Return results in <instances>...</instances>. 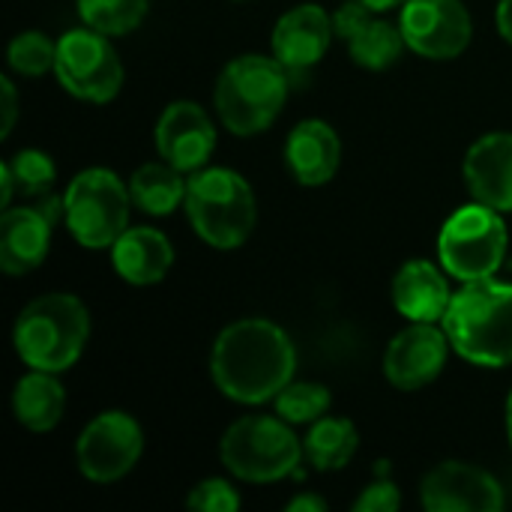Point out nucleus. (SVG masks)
<instances>
[{"label":"nucleus","instance_id":"nucleus-1","mask_svg":"<svg viewBox=\"0 0 512 512\" xmlns=\"http://www.w3.org/2000/svg\"><path fill=\"white\" fill-rule=\"evenodd\" d=\"M297 372L291 336L267 318L228 324L210 351V378L231 402L264 405L276 399Z\"/></svg>","mask_w":512,"mask_h":512},{"label":"nucleus","instance_id":"nucleus-2","mask_svg":"<svg viewBox=\"0 0 512 512\" xmlns=\"http://www.w3.org/2000/svg\"><path fill=\"white\" fill-rule=\"evenodd\" d=\"M453 351L483 369L512 366V285L492 279L465 282L444 315Z\"/></svg>","mask_w":512,"mask_h":512},{"label":"nucleus","instance_id":"nucleus-3","mask_svg":"<svg viewBox=\"0 0 512 512\" xmlns=\"http://www.w3.org/2000/svg\"><path fill=\"white\" fill-rule=\"evenodd\" d=\"M90 339V312L87 306L66 291L42 294L30 300L12 327V345L18 360L27 369L66 372L72 369Z\"/></svg>","mask_w":512,"mask_h":512},{"label":"nucleus","instance_id":"nucleus-4","mask_svg":"<svg viewBox=\"0 0 512 512\" xmlns=\"http://www.w3.org/2000/svg\"><path fill=\"white\" fill-rule=\"evenodd\" d=\"M288 99V69L276 57L240 54L216 78L213 105L222 126L240 138L267 132Z\"/></svg>","mask_w":512,"mask_h":512},{"label":"nucleus","instance_id":"nucleus-5","mask_svg":"<svg viewBox=\"0 0 512 512\" xmlns=\"http://www.w3.org/2000/svg\"><path fill=\"white\" fill-rule=\"evenodd\" d=\"M183 210L195 234L213 249H237L249 240L258 204L249 180L234 168H201L189 174Z\"/></svg>","mask_w":512,"mask_h":512},{"label":"nucleus","instance_id":"nucleus-6","mask_svg":"<svg viewBox=\"0 0 512 512\" xmlns=\"http://www.w3.org/2000/svg\"><path fill=\"white\" fill-rule=\"evenodd\" d=\"M219 459L231 477L243 483H279L291 477L303 459V441L279 414H249L231 423L219 441Z\"/></svg>","mask_w":512,"mask_h":512},{"label":"nucleus","instance_id":"nucleus-7","mask_svg":"<svg viewBox=\"0 0 512 512\" xmlns=\"http://www.w3.org/2000/svg\"><path fill=\"white\" fill-rule=\"evenodd\" d=\"M129 183L111 168H84L72 177L63 195V225L84 249H111L129 228L132 210Z\"/></svg>","mask_w":512,"mask_h":512},{"label":"nucleus","instance_id":"nucleus-8","mask_svg":"<svg viewBox=\"0 0 512 512\" xmlns=\"http://www.w3.org/2000/svg\"><path fill=\"white\" fill-rule=\"evenodd\" d=\"M507 258V225L498 210L474 201L459 207L438 234V261L459 282L492 279Z\"/></svg>","mask_w":512,"mask_h":512},{"label":"nucleus","instance_id":"nucleus-9","mask_svg":"<svg viewBox=\"0 0 512 512\" xmlns=\"http://www.w3.org/2000/svg\"><path fill=\"white\" fill-rule=\"evenodd\" d=\"M108 39L111 36L90 27L66 30L57 39L54 75L69 96L81 102L105 105L120 93L123 63Z\"/></svg>","mask_w":512,"mask_h":512},{"label":"nucleus","instance_id":"nucleus-10","mask_svg":"<svg viewBox=\"0 0 512 512\" xmlns=\"http://www.w3.org/2000/svg\"><path fill=\"white\" fill-rule=\"evenodd\" d=\"M144 453V429L126 411H102L93 417L75 444L78 471L90 483H117L123 480Z\"/></svg>","mask_w":512,"mask_h":512},{"label":"nucleus","instance_id":"nucleus-11","mask_svg":"<svg viewBox=\"0 0 512 512\" xmlns=\"http://www.w3.org/2000/svg\"><path fill=\"white\" fill-rule=\"evenodd\" d=\"M399 27L408 48L426 60H453L474 36V21L462 0H408L399 9Z\"/></svg>","mask_w":512,"mask_h":512},{"label":"nucleus","instance_id":"nucleus-12","mask_svg":"<svg viewBox=\"0 0 512 512\" xmlns=\"http://www.w3.org/2000/svg\"><path fill=\"white\" fill-rule=\"evenodd\" d=\"M63 219V198L54 192L21 207H3L0 216V267L6 276L36 270L51 249V231Z\"/></svg>","mask_w":512,"mask_h":512},{"label":"nucleus","instance_id":"nucleus-13","mask_svg":"<svg viewBox=\"0 0 512 512\" xmlns=\"http://www.w3.org/2000/svg\"><path fill=\"white\" fill-rule=\"evenodd\" d=\"M450 336L444 324H423L411 321L405 330L393 336L384 351V378L405 393L429 387L447 366L450 357Z\"/></svg>","mask_w":512,"mask_h":512},{"label":"nucleus","instance_id":"nucleus-14","mask_svg":"<svg viewBox=\"0 0 512 512\" xmlns=\"http://www.w3.org/2000/svg\"><path fill=\"white\" fill-rule=\"evenodd\" d=\"M420 501L429 512H498L504 510V489L477 465L441 462L423 477Z\"/></svg>","mask_w":512,"mask_h":512},{"label":"nucleus","instance_id":"nucleus-15","mask_svg":"<svg viewBox=\"0 0 512 512\" xmlns=\"http://www.w3.org/2000/svg\"><path fill=\"white\" fill-rule=\"evenodd\" d=\"M381 15L384 12L369 9L360 0H345L333 15L336 36L348 45L351 60L372 72L390 69L393 63H399L402 51L408 48L402 27Z\"/></svg>","mask_w":512,"mask_h":512},{"label":"nucleus","instance_id":"nucleus-16","mask_svg":"<svg viewBox=\"0 0 512 512\" xmlns=\"http://www.w3.org/2000/svg\"><path fill=\"white\" fill-rule=\"evenodd\" d=\"M159 156L183 174H195L216 150V126L210 114L189 99L171 102L156 120Z\"/></svg>","mask_w":512,"mask_h":512},{"label":"nucleus","instance_id":"nucleus-17","mask_svg":"<svg viewBox=\"0 0 512 512\" xmlns=\"http://www.w3.org/2000/svg\"><path fill=\"white\" fill-rule=\"evenodd\" d=\"M333 36H336L333 15L318 3H300L276 21L270 45H273V57L288 72H303L321 63V57L330 51Z\"/></svg>","mask_w":512,"mask_h":512},{"label":"nucleus","instance_id":"nucleus-18","mask_svg":"<svg viewBox=\"0 0 512 512\" xmlns=\"http://www.w3.org/2000/svg\"><path fill=\"white\" fill-rule=\"evenodd\" d=\"M462 171L474 201L512 213V132H489L474 141Z\"/></svg>","mask_w":512,"mask_h":512},{"label":"nucleus","instance_id":"nucleus-19","mask_svg":"<svg viewBox=\"0 0 512 512\" xmlns=\"http://www.w3.org/2000/svg\"><path fill=\"white\" fill-rule=\"evenodd\" d=\"M285 162L300 186H324L342 165V141L327 120H300L285 141Z\"/></svg>","mask_w":512,"mask_h":512},{"label":"nucleus","instance_id":"nucleus-20","mask_svg":"<svg viewBox=\"0 0 512 512\" xmlns=\"http://www.w3.org/2000/svg\"><path fill=\"white\" fill-rule=\"evenodd\" d=\"M444 267H435L426 258H414L399 267L393 279V303L402 318L408 321H423V324H441L453 291L444 276Z\"/></svg>","mask_w":512,"mask_h":512},{"label":"nucleus","instance_id":"nucleus-21","mask_svg":"<svg viewBox=\"0 0 512 512\" xmlns=\"http://www.w3.org/2000/svg\"><path fill=\"white\" fill-rule=\"evenodd\" d=\"M111 264L129 285H156L174 264V246L159 228L129 225L111 246Z\"/></svg>","mask_w":512,"mask_h":512},{"label":"nucleus","instance_id":"nucleus-22","mask_svg":"<svg viewBox=\"0 0 512 512\" xmlns=\"http://www.w3.org/2000/svg\"><path fill=\"white\" fill-rule=\"evenodd\" d=\"M66 411V390L54 372L30 369L12 390V414L30 432H51Z\"/></svg>","mask_w":512,"mask_h":512},{"label":"nucleus","instance_id":"nucleus-23","mask_svg":"<svg viewBox=\"0 0 512 512\" xmlns=\"http://www.w3.org/2000/svg\"><path fill=\"white\" fill-rule=\"evenodd\" d=\"M186 189H189V174L177 171L165 159L147 162V165L135 168V174L129 177L132 204L147 216H168L177 207H183Z\"/></svg>","mask_w":512,"mask_h":512},{"label":"nucleus","instance_id":"nucleus-24","mask_svg":"<svg viewBox=\"0 0 512 512\" xmlns=\"http://www.w3.org/2000/svg\"><path fill=\"white\" fill-rule=\"evenodd\" d=\"M360 450V432L348 417H321L309 426V435L303 438V459L321 471H342Z\"/></svg>","mask_w":512,"mask_h":512},{"label":"nucleus","instance_id":"nucleus-25","mask_svg":"<svg viewBox=\"0 0 512 512\" xmlns=\"http://www.w3.org/2000/svg\"><path fill=\"white\" fill-rule=\"evenodd\" d=\"M0 183H3L0 207H12L15 195L36 201V198L51 195V189L57 183V165L48 153H42L36 147H24L12 159L0 162Z\"/></svg>","mask_w":512,"mask_h":512},{"label":"nucleus","instance_id":"nucleus-26","mask_svg":"<svg viewBox=\"0 0 512 512\" xmlns=\"http://www.w3.org/2000/svg\"><path fill=\"white\" fill-rule=\"evenodd\" d=\"M75 9L84 27L105 36H126L144 21L147 0H75Z\"/></svg>","mask_w":512,"mask_h":512},{"label":"nucleus","instance_id":"nucleus-27","mask_svg":"<svg viewBox=\"0 0 512 512\" xmlns=\"http://www.w3.org/2000/svg\"><path fill=\"white\" fill-rule=\"evenodd\" d=\"M276 414L291 423V426H312L315 420H321L330 411V390L324 384L315 381H291L276 399Z\"/></svg>","mask_w":512,"mask_h":512},{"label":"nucleus","instance_id":"nucleus-28","mask_svg":"<svg viewBox=\"0 0 512 512\" xmlns=\"http://www.w3.org/2000/svg\"><path fill=\"white\" fill-rule=\"evenodd\" d=\"M54 60H57V42L48 39L42 30H24L6 48L9 69L24 78H39L48 69L54 72Z\"/></svg>","mask_w":512,"mask_h":512},{"label":"nucleus","instance_id":"nucleus-29","mask_svg":"<svg viewBox=\"0 0 512 512\" xmlns=\"http://www.w3.org/2000/svg\"><path fill=\"white\" fill-rule=\"evenodd\" d=\"M240 492L222 480V477H210V480H201L189 495H186V507L189 510L201 512H234L240 510Z\"/></svg>","mask_w":512,"mask_h":512},{"label":"nucleus","instance_id":"nucleus-30","mask_svg":"<svg viewBox=\"0 0 512 512\" xmlns=\"http://www.w3.org/2000/svg\"><path fill=\"white\" fill-rule=\"evenodd\" d=\"M399 507H402V495L393 480H375L354 501V512H396Z\"/></svg>","mask_w":512,"mask_h":512},{"label":"nucleus","instance_id":"nucleus-31","mask_svg":"<svg viewBox=\"0 0 512 512\" xmlns=\"http://www.w3.org/2000/svg\"><path fill=\"white\" fill-rule=\"evenodd\" d=\"M0 90H3V129H0V138L6 141L12 126H15V117H18V93H15V84L12 78H0Z\"/></svg>","mask_w":512,"mask_h":512},{"label":"nucleus","instance_id":"nucleus-32","mask_svg":"<svg viewBox=\"0 0 512 512\" xmlns=\"http://www.w3.org/2000/svg\"><path fill=\"white\" fill-rule=\"evenodd\" d=\"M495 24H498V33L512 45V0H501L498 9H495Z\"/></svg>","mask_w":512,"mask_h":512},{"label":"nucleus","instance_id":"nucleus-33","mask_svg":"<svg viewBox=\"0 0 512 512\" xmlns=\"http://www.w3.org/2000/svg\"><path fill=\"white\" fill-rule=\"evenodd\" d=\"M288 512H324L327 510V504L318 498V495H297L294 501H288V507H285Z\"/></svg>","mask_w":512,"mask_h":512},{"label":"nucleus","instance_id":"nucleus-34","mask_svg":"<svg viewBox=\"0 0 512 512\" xmlns=\"http://www.w3.org/2000/svg\"><path fill=\"white\" fill-rule=\"evenodd\" d=\"M360 3H366L375 12H390V9H402L408 0H360Z\"/></svg>","mask_w":512,"mask_h":512},{"label":"nucleus","instance_id":"nucleus-35","mask_svg":"<svg viewBox=\"0 0 512 512\" xmlns=\"http://www.w3.org/2000/svg\"><path fill=\"white\" fill-rule=\"evenodd\" d=\"M507 435H510V447H512V390L507 396Z\"/></svg>","mask_w":512,"mask_h":512}]
</instances>
